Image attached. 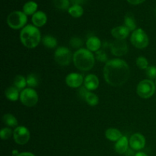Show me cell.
Here are the masks:
<instances>
[{"label": "cell", "instance_id": "1", "mask_svg": "<svg viewBox=\"0 0 156 156\" xmlns=\"http://www.w3.org/2000/svg\"><path fill=\"white\" fill-rule=\"evenodd\" d=\"M130 76V69L128 64L120 59L108 61L104 68V77L107 83L114 87L124 85Z\"/></svg>", "mask_w": 156, "mask_h": 156}, {"label": "cell", "instance_id": "2", "mask_svg": "<svg viewBox=\"0 0 156 156\" xmlns=\"http://www.w3.org/2000/svg\"><path fill=\"white\" fill-rule=\"evenodd\" d=\"M73 63L81 71H89L95 62V57L88 49L81 48L73 54Z\"/></svg>", "mask_w": 156, "mask_h": 156}, {"label": "cell", "instance_id": "3", "mask_svg": "<svg viewBox=\"0 0 156 156\" xmlns=\"http://www.w3.org/2000/svg\"><path fill=\"white\" fill-rule=\"evenodd\" d=\"M20 40L25 47L35 48L41 41V35L39 29L34 25H26L20 33Z\"/></svg>", "mask_w": 156, "mask_h": 156}, {"label": "cell", "instance_id": "4", "mask_svg": "<svg viewBox=\"0 0 156 156\" xmlns=\"http://www.w3.org/2000/svg\"><path fill=\"white\" fill-rule=\"evenodd\" d=\"M27 21V15L21 11H14L11 12L7 18L8 25L14 30L24 28Z\"/></svg>", "mask_w": 156, "mask_h": 156}, {"label": "cell", "instance_id": "5", "mask_svg": "<svg viewBox=\"0 0 156 156\" xmlns=\"http://www.w3.org/2000/svg\"><path fill=\"white\" fill-rule=\"evenodd\" d=\"M136 91L138 95L142 98H149L155 91V83L150 79H144L138 84Z\"/></svg>", "mask_w": 156, "mask_h": 156}, {"label": "cell", "instance_id": "6", "mask_svg": "<svg viewBox=\"0 0 156 156\" xmlns=\"http://www.w3.org/2000/svg\"><path fill=\"white\" fill-rule=\"evenodd\" d=\"M130 41L133 45L137 49H144L148 47L149 43V37L146 32L141 28H138L132 33Z\"/></svg>", "mask_w": 156, "mask_h": 156}, {"label": "cell", "instance_id": "7", "mask_svg": "<svg viewBox=\"0 0 156 156\" xmlns=\"http://www.w3.org/2000/svg\"><path fill=\"white\" fill-rule=\"evenodd\" d=\"M21 102L26 107H34L38 102V94L34 89L31 88H24L20 94Z\"/></svg>", "mask_w": 156, "mask_h": 156}, {"label": "cell", "instance_id": "8", "mask_svg": "<svg viewBox=\"0 0 156 156\" xmlns=\"http://www.w3.org/2000/svg\"><path fill=\"white\" fill-rule=\"evenodd\" d=\"M73 58L71 51L66 47H59L56 48L54 53V59L57 64L62 66L69 65Z\"/></svg>", "mask_w": 156, "mask_h": 156}, {"label": "cell", "instance_id": "9", "mask_svg": "<svg viewBox=\"0 0 156 156\" xmlns=\"http://www.w3.org/2000/svg\"><path fill=\"white\" fill-rule=\"evenodd\" d=\"M13 138L17 144L22 146L28 143L30 138V132L25 126H18L13 131Z\"/></svg>", "mask_w": 156, "mask_h": 156}, {"label": "cell", "instance_id": "10", "mask_svg": "<svg viewBox=\"0 0 156 156\" xmlns=\"http://www.w3.org/2000/svg\"><path fill=\"white\" fill-rule=\"evenodd\" d=\"M111 51L113 55L117 56H122L126 54L128 52V45L125 40H116L110 44Z\"/></svg>", "mask_w": 156, "mask_h": 156}, {"label": "cell", "instance_id": "11", "mask_svg": "<svg viewBox=\"0 0 156 156\" xmlns=\"http://www.w3.org/2000/svg\"><path fill=\"white\" fill-rule=\"evenodd\" d=\"M129 144L133 150H141L146 146V139L142 134L134 133L129 139Z\"/></svg>", "mask_w": 156, "mask_h": 156}, {"label": "cell", "instance_id": "12", "mask_svg": "<svg viewBox=\"0 0 156 156\" xmlns=\"http://www.w3.org/2000/svg\"><path fill=\"white\" fill-rule=\"evenodd\" d=\"M83 82V76L79 73H70L66 77V83L70 88H80Z\"/></svg>", "mask_w": 156, "mask_h": 156}, {"label": "cell", "instance_id": "13", "mask_svg": "<svg viewBox=\"0 0 156 156\" xmlns=\"http://www.w3.org/2000/svg\"><path fill=\"white\" fill-rule=\"evenodd\" d=\"M84 86L88 91H94L99 86L98 78L94 74H89L84 79Z\"/></svg>", "mask_w": 156, "mask_h": 156}, {"label": "cell", "instance_id": "14", "mask_svg": "<svg viewBox=\"0 0 156 156\" xmlns=\"http://www.w3.org/2000/svg\"><path fill=\"white\" fill-rule=\"evenodd\" d=\"M129 32L125 26H117L111 30V34L116 40H125L129 36Z\"/></svg>", "mask_w": 156, "mask_h": 156}, {"label": "cell", "instance_id": "15", "mask_svg": "<svg viewBox=\"0 0 156 156\" xmlns=\"http://www.w3.org/2000/svg\"><path fill=\"white\" fill-rule=\"evenodd\" d=\"M32 23L37 27H43L47 21V16L42 11H37L34 15H32Z\"/></svg>", "mask_w": 156, "mask_h": 156}, {"label": "cell", "instance_id": "16", "mask_svg": "<svg viewBox=\"0 0 156 156\" xmlns=\"http://www.w3.org/2000/svg\"><path fill=\"white\" fill-rule=\"evenodd\" d=\"M129 145L128 139L126 138V136H123L118 141L116 142L114 149H115L116 152H117L118 154H124L127 152Z\"/></svg>", "mask_w": 156, "mask_h": 156}, {"label": "cell", "instance_id": "17", "mask_svg": "<svg viewBox=\"0 0 156 156\" xmlns=\"http://www.w3.org/2000/svg\"><path fill=\"white\" fill-rule=\"evenodd\" d=\"M101 47V42L100 39L95 36H91L87 40L86 47L91 52H97L100 50Z\"/></svg>", "mask_w": 156, "mask_h": 156}, {"label": "cell", "instance_id": "18", "mask_svg": "<svg viewBox=\"0 0 156 156\" xmlns=\"http://www.w3.org/2000/svg\"><path fill=\"white\" fill-rule=\"evenodd\" d=\"M105 136L108 140L112 142H117L121 138L122 136L121 132L115 128H110L108 129L105 132Z\"/></svg>", "mask_w": 156, "mask_h": 156}, {"label": "cell", "instance_id": "19", "mask_svg": "<svg viewBox=\"0 0 156 156\" xmlns=\"http://www.w3.org/2000/svg\"><path fill=\"white\" fill-rule=\"evenodd\" d=\"M37 2L34 1H29L26 2L23 5V11L22 12L25 14L26 15H33L37 12Z\"/></svg>", "mask_w": 156, "mask_h": 156}, {"label": "cell", "instance_id": "20", "mask_svg": "<svg viewBox=\"0 0 156 156\" xmlns=\"http://www.w3.org/2000/svg\"><path fill=\"white\" fill-rule=\"evenodd\" d=\"M5 95L6 98L12 101H16L18 98H20L19 91L15 86L9 87L5 91Z\"/></svg>", "mask_w": 156, "mask_h": 156}, {"label": "cell", "instance_id": "21", "mask_svg": "<svg viewBox=\"0 0 156 156\" xmlns=\"http://www.w3.org/2000/svg\"><path fill=\"white\" fill-rule=\"evenodd\" d=\"M68 12L72 17L78 18L82 16L84 13V9L80 5H73L68 9Z\"/></svg>", "mask_w": 156, "mask_h": 156}, {"label": "cell", "instance_id": "22", "mask_svg": "<svg viewBox=\"0 0 156 156\" xmlns=\"http://www.w3.org/2000/svg\"><path fill=\"white\" fill-rule=\"evenodd\" d=\"M2 121L6 126L9 127H15L18 126V120L14 115L11 114H6L3 116Z\"/></svg>", "mask_w": 156, "mask_h": 156}, {"label": "cell", "instance_id": "23", "mask_svg": "<svg viewBox=\"0 0 156 156\" xmlns=\"http://www.w3.org/2000/svg\"><path fill=\"white\" fill-rule=\"evenodd\" d=\"M124 24L125 27L128 28L129 31H133L136 30V24L134 17L130 14H127L124 18Z\"/></svg>", "mask_w": 156, "mask_h": 156}, {"label": "cell", "instance_id": "24", "mask_svg": "<svg viewBox=\"0 0 156 156\" xmlns=\"http://www.w3.org/2000/svg\"><path fill=\"white\" fill-rule=\"evenodd\" d=\"M13 85L17 89H18V91L24 90L26 85H27V80H26V79L24 76H21V75H18V76H15V79H14Z\"/></svg>", "mask_w": 156, "mask_h": 156}, {"label": "cell", "instance_id": "25", "mask_svg": "<svg viewBox=\"0 0 156 156\" xmlns=\"http://www.w3.org/2000/svg\"><path fill=\"white\" fill-rule=\"evenodd\" d=\"M42 43L47 48L53 49L57 45V40L51 35H46L43 37Z\"/></svg>", "mask_w": 156, "mask_h": 156}, {"label": "cell", "instance_id": "26", "mask_svg": "<svg viewBox=\"0 0 156 156\" xmlns=\"http://www.w3.org/2000/svg\"><path fill=\"white\" fill-rule=\"evenodd\" d=\"M85 100L87 102V104L89 105L90 106H95V105L98 104L99 99L97 94H95L93 92H91V91H88V94L85 96Z\"/></svg>", "mask_w": 156, "mask_h": 156}, {"label": "cell", "instance_id": "27", "mask_svg": "<svg viewBox=\"0 0 156 156\" xmlns=\"http://www.w3.org/2000/svg\"><path fill=\"white\" fill-rule=\"evenodd\" d=\"M26 80H27V85H28L29 88H35L39 85V79L36 75L33 74V73L28 75L27 77L26 78Z\"/></svg>", "mask_w": 156, "mask_h": 156}, {"label": "cell", "instance_id": "28", "mask_svg": "<svg viewBox=\"0 0 156 156\" xmlns=\"http://www.w3.org/2000/svg\"><path fill=\"white\" fill-rule=\"evenodd\" d=\"M69 0H53V5L55 7L60 10H67L69 9Z\"/></svg>", "mask_w": 156, "mask_h": 156}, {"label": "cell", "instance_id": "29", "mask_svg": "<svg viewBox=\"0 0 156 156\" xmlns=\"http://www.w3.org/2000/svg\"><path fill=\"white\" fill-rule=\"evenodd\" d=\"M136 66H138L139 69H145L149 67V62L146 58L143 57V56H140L136 59Z\"/></svg>", "mask_w": 156, "mask_h": 156}, {"label": "cell", "instance_id": "30", "mask_svg": "<svg viewBox=\"0 0 156 156\" xmlns=\"http://www.w3.org/2000/svg\"><path fill=\"white\" fill-rule=\"evenodd\" d=\"M12 130L11 128L9 127H4L1 129L0 131V137L2 140H7L12 136Z\"/></svg>", "mask_w": 156, "mask_h": 156}, {"label": "cell", "instance_id": "31", "mask_svg": "<svg viewBox=\"0 0 156 156\" xmlns=\"http://www.w3.org/2000/svg\"><path fill=\"white\" fill-rule=\"evenodd\" d=\"M70 46H71L74 49H81V47L83 45V41H82V39L79 37H73L71 40H70Z\"/></svg>", "mask_w": 156, "mask_h": 156}, {"label": "cell", "instance_id": "32", "mask_svg": "<svg viewBox=\"0 0 156 156\" xmlns=\"http://www.w3.org/2000/svg\"><path fill=\"white\" fill-rule=\"evenodd\" d=\"M146 75L148 76L150 80L156 79V66H150L146 69Z\"/></svg>", "mask_w": 156, "mask_h": 156}, {"label": "cell", "instance_id": "33", "mask_svg": "<svg viewBox=\"0 0 156 156\" xmlns=\"http://www.w3.org/2000/svg\"><path fill=\"white\" fill-rule=\"evenodd\" d=\"M94 57L100 62H108V56H107L106 53L104 50H99L98 51L96 52L95 56Z\"/></svg>", "mask_w": 156, "mask_h": 156}, {"label": "cell", "instance_id": "34", "mask_svg": "<svg viewBox=\"0 0 156 156\" xmlns=\"http://www.w3.org/2000/svg\"><path fill=\"white\" fill-rule=\"evenodd\" d=\"M88 91H88V90L87 89V88H85V86L80 87V88H79V95L81 96V97L85 99V96H86V94H88Z\"/></svg>", "mask_w": 156, "mask_h": 156}, {"label": "cell", "instance_id": "35", "mask_svg": "<svg viewBox=\"0 0 156 156\" xmlns=\"http://www.w3.org/2000/svg\"><path fill=\"white\" fill-rule=\"evenodd\" d=\"M129 4L134 5H136L142 4L143 2H144L145 0H126Z\"/></svg>", "mask_w": 156, "mask_h": 156}, {"label": "cell", "instance_id": "36", "mask_svg": "<svg viewBox=\"0 0 156 156\" xmlns=\"http://www.w3.org/2000/svg\"><path fill=\"white\" fill-rule=\"evenodd\" d=\"M17 156H35L33 153H30V152H21L19 153Z\"/></svg>", "mask_w": 156, "mask_h": 156}, {"label": "cell", "instance_id": "37", "mask_svg": "<svg viewBox=\"0 0 156 156\" xmlns=\"http://www.w3.org/2000/svg\"><path fill=\"white\" fill-rule=\"evenodd\" d=\"M73 2V5H81V3L83 2V0H72Z\"/></svg>", "mask_w": 156, "mask_h": 156}, {"label": "cell", "instance_id": "38", "mask_svg": "<svg viewBox=\"0 0 156 156\" xmlns=\"http://www.w3.org/2000/svg\"><path fill=\"white\" fill-rule=\"evenodd\" d=\"M135 156H148V155H146V153H144V152H137V153L135 155Z\"/></svg>", "mask_w": 156, "mask_h": 156}, {"label": "cell", "instance_id": "39", "mask_svg": "<svg viewBox=\"0 0 156 156\" xmlns=\"http://www.w3.org/2000/svg\"><path fill=\"white\" fill-rule=\"evenodd\" d=\"M155 86H156V79H155Z\"/></svg>", "mask_w": 156, "mask_h": 156}]
</instances>
